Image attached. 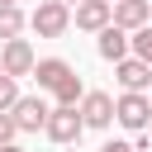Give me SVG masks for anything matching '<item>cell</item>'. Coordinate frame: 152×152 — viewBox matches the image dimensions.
<instances>
[{
    "instance_id": "ffe728a7",
    "label": "cell",
    "mask_w": 152,
    "mask_h": 152,
    "mask_svg": "<svg viewBox=\"0 0 152 152\" xmlns=\"http://www.w3.org/2000/svg\"><path fill=\"white\" fill-rule=\"evenodd\" d=\"M66 5H81V0H66Z\"/></svg>"
},
{
    "instance_id": "7402d4cb",
    "label": "cell",
    "mask_w": 152,
    "mask_h": 152,
    "mask_svg": "<svg viewBox=\"0 0 152 152\" xmlns=\"http://www.w3.org/2000/svg\"><path fill=\"white\" fill-rule=\"evenodd\" d=\"M109 5H114V0H109Z\"/></svg>"
},
{
    "instance_id": "7c38bea8",
    "label": "cell",
    "mask_w": 152,
    "mask_h": 152,
    "mask_svg": "<svg viewBox=\"0 0 152 152\" xmlns=\"http://www.w3.org/2000/svg\"><path fill=\"white\" fill-rule=\"evenodd\" d=\"M52 100H57V104H81V100H86V81H81L76 71H71V76H62V86L52 90Z\"/></svg>"
},
{
    "instance_id": "ac0fdd59",
    "label": "cell",
    "mask_w": 152,
    "mask_h": 152,
    "mask_svg": "<svg viewBox=\"0 0 152 152\" xmlns=\"http://www.w3.org/2000/svg\"><path fill=\"white\" fill-rule=\"evenodd\" d=\"M0 152H24V147H19V142H5V147H0Z\"/></svg>"
},
{
    "instance_id": "30bf717a",
    "label": "cell",
    "mask_w": 152,
    "mask_h": 152,
    "mask_svg": "<svg viewBox=\"0 0 152 152\" xmlns=\"http://www.w3.org/2000/svg\"><path fill=\"white\" fill-rule=\"evenodd\" d=\"M114 24L128 28V33L152 24V0H114Z\"/></svg>"
},
{
    "instance_id": "ba28073f",
    "label": "cell",
    "mask_w": 152,
    "mask_h": 152,
    "mask_svg": "<svg viewBox=\"0 0 152 152\" xmlns=\"http://www.w3.org/2000/svg\"><path fill=\"white\" fill-rule=\"evenodd\" d=\"M95 48H100V57H104V62H124V57L133 52V33H128V28H119V24H104Z\"/></svg>"
},
{
    "instance_id": "8fae6325",
    "label": "cell",
    "mask_w": 152,
    "mask_h": 152,
    "mask_svg": "<svg viewBox=\"0 0 152 152\" xmlns=\"http://www.w3.org/2000/svg\"><path fill=\"white\" fill-rule=\"evenodd\" d=\"M76 66L71 62H62V57H38V66H33V81H38V90H57L62 86V76H71Z\"/></svg>"
},
{
    "instance_id": "5bb4252c",
    "label": "cell",
    "mask_w": 152,
    "mask_h": 152,
    "mask_svg": "<svg viewBox=\"0 0 152 152\" xmlns=\"http://www.w3.org/2000/svg\"><path fill=\"white\" fill-rule=\"evenodd\" d=\"M133 57H142V62L152 66V24H142V28H133Z\"/></svg>"
},
{
    "instance_id": "e0dca14e",
    "label": "cell",
    "mask_w": 152,
    "mask_h": 152,
    "mask_svg": "<svg viewBox=\"0 0 152 152\" xmlns=\"http://www.w3.org/2000/svg\"><path fill=\"white\" fill-rule=\"evenodd\" d=\"M100 152H138V147H133V142H119V138H109V142H104Z\"/></svg>"
},
{
    "instance_id": "52a82bcc",
    "label": "cell",
    "mask_w": 152,
    "mask_h": 152,
    "mask_svg": "<svg viewBox=\"0 0 152 152\" xmlns=\"http://www.w3.org/2000/svg\"><path fill=\"white\" fill-rule=\"evenodd\" d=\"M71 24L86 28V33H100L104 24H114V5H109V0H81L76 14H71Z\"/></svg>"
},
{
    "instance_id": "6da1fadb",
    "label": "cell",
    "mask_w": 152,
    "mask_h": 152,
    "mask_svg": "<svg viewBox=\"0 0 152 152\" xmlns=\"http://www.w3.org/2000/svg\"><path fill=\"white\" fill-rule=\"evenodd\" d=\"M28 28L38 38H62L71 28V5L66 0H38V10L28 14Z\"/></svg>"
},
{
    "instance_id": "9c48e42d",
    "label": "cell",
    "mask_w": 152,
    "mask_h": 152,
    "mask_svg": "<svg viewBox=\"0 0 152 152\" xmlns=\"http://www.w3.org/2000/svg\"><path fill=\"white\" fill-rule=\"evenodd\" d=\"M114 81L124 90H152V66L142 57H124V62H114Z\"/></svg>"
},
{
    "instance_id": "4fadbf2b",
    "label": "cell",
    "mask_w": 152,
    "mask_h": 152,
    "mask_svg": "<svg viewBox=\"0 0 152 152\" xmlns=\"http://www.w3.org/2000/svg\"><path fill=\"white\" fill-rule=\"evenodd\" d=\"M24 24H28V19H24L19 5H0V38H19Z\"/></svg>"
},
{
    "instance_id": "3957f363",
    "label": "cell",
    "mask_w": 152,
    "mask_h": 152,
    "mask_svg": "<svg viewBox=\"0 0 152 152\" xmlns=\"http://www.w3.org/2000/svg\"><path fill=\"white\" fill-rule=\"evenodd\" d=\"M57 147H71L81 133H86V119H81V104H52L48 114V128H43Z\"/></svg>"
},
{
    "instance_id": "5b68a950",
    "label": "cell",
    "mask_w": 152,
    "mask_h": 152,
    "mask_svg": "<svg viewBox=\"0 0 152 152\" xmlns=\"http://www.w3.org/2000/svg\"><path fill=\"white\" fill-rule=\"evenodd\" d=\"M33 66H38L33 43H28V38H5V48H0V71H10V76H33Z\"/></svg>"
},
{
    "instance_id": "277c9868",
    "label": "cell",
    "mask_w": 152,
    "mask_h": 152,
    "mask_svg": "<svg viewBox=\"0 0 152 152\" xmlns=\"http://www.w3.org/2000/svg\"><path fill=\"white\" fill-rule=\"evenodd\" d=\"M10 114H14L19 133H38V128H48V114H52V104H48V100H43V90H38V95H19Z\"/></svg>"
},
{
    "instance_id": "8992f818",
    "label": "cell",
    "mask_w": 152,
    "mask_h": 152,
    "mask_svg": "<svg viewBox=\"0 0 152 152\" xmlns=\"http://www.w3.org/2000/svg\"><path fill=\"white\" fill-rule=\"evenodd\" d=\"M81 119H86V128H109V124H114V95H104V90H86V100H81Z\"/></svg>"
},
{
    "instance_id": "2e32d148",
    "label": "cell",
    "mask_w": 152,
    "mask_h": 152,
    "mask_svg": "<svg viewBox=\"0 0 152 152\" xmlns=\"http://www.w3.org/2000/svg\"><path fill=\"white\" fill-rule=\"evenodd\" d=\"M14 138H19V124H14V114H10V109H0V147H5V142H14Z\"/></svg>"
},
{
    "instance_id": "d6986e66",
    "label": "cell",
    "mask_w": 152,
    "mask_h": 152,
    "mask_svg": "<svg viewBox=\"0 0 152 152\" xmlns=\"http://www.w3.org/2000/svg\"><path fill=\"white\" fill-rule=\"evenodd\" d=\"M0 5H19V0H0Z\"/></svg>"
},
{
    "instance_id": "44dd1931",
    "label": "cell",
    "mask_w": 152,
    "mask_h": 152,
    "mask_svg": "<svg viewBox=\"0 0 152 152\" xmlns=\"http://www.w3.org/2000/svg\"><path fill=\"white\" fill-rule=\"evenodd\" d=\"M147 138H152V124H147Z\"/></svg>"
},
{
    "instance_id": "7a4b0ae2",
    "label": "cell",
    "mask_w": 152,
    "mask_h": 152,
    "mask_svg": "<svg viewBox=\"0 0 152 152\" xmlns=\"http://www.w3.org/2000/svg\"><path fill=\"white\" fill-rule=\"evenodd\" d=\"M114 124H124L128 133H142L152 124V95L147 90H124L114 100Z\"/></svg>"
},
{
    "instance_id": "9a60e30c",
    "label": "cell",
    "mask_w": 152,
    "mask_h": 152,
    "mask_svg": "<svg viewBox=\"0 0 152 152\" xmlns=\"http://www.w3.org/2000/svg\"><path fill=\"white\" fill-rule=\"evenodd\" d=\"M14 100H19V76L0 71V109H14Z\"/></svg>"
}]
</instances>
